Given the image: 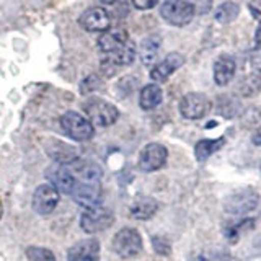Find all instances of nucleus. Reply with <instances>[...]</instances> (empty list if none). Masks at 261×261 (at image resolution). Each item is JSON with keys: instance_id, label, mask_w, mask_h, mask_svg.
<instances>
[{"instance_id": "obj_31", "label": "nucleus", "mask_w": 261, "mask_h": 261, "mask_svg": "<svg viewBox=\"0 0 261 261\" xmlns=\"http://www.w3.org/2000/svg\"><path fill=\"white\" fill-rule=\"evenodd\" d=\"M130 2H133V5L137 10H150V8H153L160 0H130Z\"/></svg>"}, {"instance_id": "obj_35", "label": "nucleus", "mask_w": 261, "mask_h": 261, "mask_svg": "<svg viewBox=\"0 0 261 261\" xmlns=\"http://www.w3.org/2000/svg\"><path fill=\"white\" fill-rule=\"evenodd\" d=\"M253 142H255L256 145H261V130H258V133L253 136Z\"/></svg>"}, {"instance_id": "obj_29", "label": "nucleus", "mask_w": 261, "mask_h": 261, "mask_svg": "<svg viewBox=\"0 0 261 261\" xmlns=\"http://www.w3.org/2000/svg\"><path fill=\"white\" fill-rule=\"evenodd\" d=\"M230 256L225 250H209L199 253L198 261H228Z\"/></svg>"}, {"instance_id": "obj_16", "label": "nucleus", "mask_w": 261, "mask_h": 261, "mask_svg": "<svg viewBox=\"0 0 261 261\" xmlns=\"http://www.w3.org/2000/svg\"><path fill=\"white\" fill-rule=\"evenodd\" d=\"M73 171L75 178H79V183H90V185H100L103 178V168L93 160H77L73 163Z\"/></svg>"}, {"instance_id": "obj_25", "label": "nucleus", "mask_w": 261, "mask_h": 261, "mask_svg": "<svg viewBox=\"0 0 261 261\" xmlns=\"http://www.w3.org/2000/svg\"><path fill=\"white\" fill-rule=\"evenodd\" d=\"M239 13H240V7L235 2H224L217 7V10L214 13V18L219 23L227 24V23H232L237 16H239Z\"/></svg>"}, {"instance_id": "obj_26", "label": "nucleus", "mask_w": 261, "mask_h": 261, "mask_svg": "<svg viewBox=\"0 0 261 261\" xmlns=\"http://www.w3.org/2000/svg\"><path fill=\"white\" fill-rule=\"evenodd\" d=\"M217 113L225 118H233L240 113V103L233 96H222L219 98L217 103Z\"/></svg>"}, {"instance_id": "obj_36", "label": "nucleus", "mask_w": 261, "mask_h": 261, "mask_svg": "<svg viewBox=\"0 0 261 261\" xmlns=\"http://www.w3.org/2000/svg\"><path fill=\"white\" fill-rule=\"evenodd\" d=\"M101 2H103L105 5H113V4H116L118 0H101Z\"/></svg>"}, {"instance_id": "obj_28", "label": "nucleus", "mask_w": 261, "mask_h": 261, "mask_svg": "<svg viewBox=\"0 0 261 261\" xmlns=\"http://www.w3.org/2000/svg\"><path fill=\"white\" fill-rule=\"evenodd\" d=\"M27 258L30 261H56L54 253L44 247H28Z\"/></svg>"}, {"instance_id": "obj_13", "label": "nucleus", "mask_w": 261, "mask_h": 261, "mask_svg": "<svg viewBox=\"0 0 261 261\" xmlns=\"http://www.w3.org/2000/svg\"><path fill=\"white\" fill-rule=\"evenodd\" d=\"M100 242L96 239H85L69 248L67 261H98L100 259Z\"/></svg>"}, {"instance_id": "obj_18", "label": "nucleus", "mask_w": 261, "mask_h": 261, "mask_svg": "<svg viewBox=\"0 0 261 261\" xmlns=\"http://www.w3.org/2000/svg\"><path fill=\"white\" fill-rule=\"evenodd\" d=\"M73 199H75L80 206H84L85 209L88 207H95V206H100L98 201H100V196H101V188L100 185H90V183H79L75 190L72 193Z\"/></svg>"}, {"instance_id": "obj_12", "label": "nucleus", "mask_w": 261, "mask_h": 261, "mask_svg": "<svg viewBox=\"0 0 261 261\" xmlns=\"http://www.w3.org/2000/svg\"><path fill=\"white\" fill-rule=\"evenodd\" d=\"M46 153L59 165H73L79 160V150L70 144H65L57 139H49L44 147Z\"/></svg>"}, {"instance_id": "obj_21", "label": "nucleus", "mask_w": 261, "mask_h": 261, "mask_svg": "<svg viewBox=\"0 0 261 261\" xmlns=\"http://www.w3.org/2000/svg\"><path fill=\"white\" fill-rule=\"evenodd\" d=\"M162 100H163V92L157 84L145 85L141 90V93H139V106L144 111L155 110L162 103Z\"/></svg>"}, {"instance_id": "obj_6", "label": "nucleus", "mask_w": 261, "mask_h": 261, "mask_svg": "<svg viewBox=\"0 0 261 261\" xmlns=\"http://www.w3.org/2000/svg\"><path fill=\"white\" fill-rule=\"evenodd\" d=\"M258 201L259 196L253 188H242V190H237L228 196L224 209L232 216H243L255 209L258 206Z\"/></svg>"}, {"instance_id": "obj_24", "label": "nucleus", "mask_w": 261, "mask_h": 261, "mask_svg": "<svg viewBox=\"0 0 261 261\" xmlns=\"http://www.w3.org/2000/svg\"><path fill=\"white\" fill-rule=\"evenodd\" d=\"M261 92V75L250 73L245 75L239 84V93L242 96H255Z\"/></svg>"}, {"instance_id": "obj_33", "label": "nucleus", "mask_w": 261, "mask_h": 261, "mask_svg": "<svg viewBox=\"0 0 261 261\" xmlns=\"http://www.w3.org/2000/svg\"><path fill=\"white\" fill-rule=\"evenodd\" d=\"M248 8H250V12L253 15V18L261 21V0H250Z\"/></svg>"}, {"instance_id": "obj_14", "label": "nucleus", "mask_w": 261, "mask_h": 261, "mask_svg": "<svg viewBox=\"0 0 261 261\" xmlns=\"http://www.w3.org/2000/svg\"><path fill=\"white\" fill-rule=\"evenodd\" d=\"M129 41V35L124 28H110L101 33L98 39V47L105 56H110L116 53L119 47H122Z\"/></svg>"}, {"instance_id": "obj_15", "label": "nucleus", "mask_w": 261, "mask_h": 261, "mask_svg": "<svg viewBox=\"0 0 261 261\" xmlns=\"http://www.w3.org/2000/svg\"><path fill=\"white\" fill-rule=\"evenodd\" d=\"M185 64V57L179 53H170L165 59L159 62L157 65H153V69L150 70V79L157 84L167 82L168 77L173 73L176 69H179Z\"/></svg>"}, {"instance_id": "obj_23", "label": "nucleus", "mask_w": 261, "mask_h": 261, "mask_svg": "<svg viewBox=\"0 0 261 261\" xmlns=\"http://www.w3.org/2000/svg\"><path fill=\"white\" fill-rule=\"evenodd\" d=\"M159 49H160V38L159 36H147L142 43L141 49H139V54H141V61L145 65H152L159 56Z\"/></svg>"}, {"instance_id": "obj_30", "label": "nucleus", "mask_w": 261, "mask_h": 261, "mask_svg": "<svg viewBox=\"0 0 261 261\" xmlns=\"http://www.w3.org/2000/svg\"><path fill=\"white\" fill-rule=\"evenodd\" d=\"M152 247L155 251L159 253V255H168L170 250H171L170 242L165 239V237H159V235H155L152 239Z\"/></svg>"}, {"instance_id": "obj_1", "label": "nucleus", "mask_w": 261, "mask_h": 261, "mask_svg": "<svg viewBox=\"0 0 261 261\" xmlns=\"http://www.w3.org/2000/svg\"><path fill=\"white\" fill-rule=\"evenodd\" d=\"M84 111L87 114V119L92 122L93 126L98 127H108L118 121L119 111L113 103L103 100V98L92 96L84 103Z\"/></svg>"}, {"instance_id": "obj_11", "label": "nucleus", "mask_w": 261, "mask_h": 261, "mask_svg": "<svg viewBox=\"0 0 261 261\" xmlns=\"http://www.w3.org/2000/svg\"><path fill=\"white\" fill-rule=\"evenodd\" d=\"M79 24L88 33H105L111 28V15L103 7H92L80 15Z\"/></svg>"}, {"instance_id": "obj_27", "label": "nucleus", "mask_w": 261, "mask_h": 261, "mask_svg": "<svg viewBox=\"0 0 261 261\" xmlns=\"http://www.w3.org/2000/svg\"><path fill=\"white\" fill-rule=\"evenodd\" d=\"M253 225H255V220L253 219H245L242 220L240 224H235V225H228L225 228V235H227V239L230 240L232 243H235L237 240H239V237L242 232H247V230H251Z\"/></svg>"}, {"instance_id": "obj_7", "label": "nucleus", "mask_w": 261, "mask_h": 261, "mask_svg": "<svg viewBox=\"0 0 261 261\" xmlns=\"http://www.w3.org/2000/svg\"><path fill=\"white\" fill-rule=\"evenodd\" d=\"M167 157H168L167 147H163L159 142H152L147 144L141 150V153H139L137 165L145 173H152V171H157L165 165Z\"/></svg>"}, {"instance_id": "obj_34", "label": "nucleus", "mask_w": 261, "mask_h": 261, "mask_svg": "<svg viewBox=\"0 0 261 261\" xmlns=\"http://www.w3.org/2000/svg\"><path fill=\"white\" fill-rule=\"evenodd\" d=\"M255 39H256V46L261 47V27L256 30V35H255Z\"/></svg>"}, {"instance_id": "obj_20", "label": "nucleus", "mask_w": 261, "mask_h": 261, "mask_svg": "<svg viewBox=\"0 0 261 261\" xmlns=\"http://www.w3.org/2000/svg\"><path fill=\"white\" fill-rule=\"evenodd\" d=\"M159 211V202L157 199L150 198V196H139L130 204V217L136 220H149L155 216V212Z\"/></svg>"}, {"instance_id": "obj_19", "label": "nucleus", "mask_w": 261, "mask_h": 261, "mask_svg": "<svg viewBox=\"0 0 261 261\" xmlns=\"http://www.w3.org/2000/svg\"><path fill=\"white\" fill-rule=\"evenodd\" d=\"M235 70H237V64L235 59L230 56H220L214 64V80L219 87H225L232 82L235 77Z\"/></svg>"}, {"instance_id": "obj_22", "label": "nucleus", "mask_w": 261, "mask_h": 261, "mask_svg": "<svg viewBox=\"0 0 261 261\" xmlns=\"http://www.w3.org/2000/svg\"><path fill=\"white\" fill-rule=\"evenodd\" d=\"M225 144V139L224 137H219V139H202L194 147V155H196V160L204 162L207 160L212 153H216L219 149H222V145Z\"/></svg>"}, {"instance_id": "obj_9", "label": "nucleus", "mask_w": 261, "mask_h": 261, "mask_svg": "<svg viewBox=\"0 0 261 261\" xmlns=\"http://www.w3.org/2000/svg\"><path fill=\"white\" fill-rule=\"evenodd\" d=\"M211 111V100L202 93H188L179 101V113L186 119H201Z\"/></svg>"}, {"instance_id": "obj_4", "label": "nucleus", "mask_w": 261, "mask_h": 261, "mask_svg": "<svg viewBox=\"0 0 261 261\" xmlns=\"http://www.w3.org/2000/svg\"><path fill=\"white\" fill-rule=\"evenodd\" d=\"M111 247H113V251L116 253L119 258H124V259L134 258L142 250V237L136 228L124 227V228H121L119 232H116Z\"/></svg>"}, {"instance_id": "obj_10", "label": "nucleus", "mask_w": 261, "mask_h": 261, "mask_svg": "<svg viewBox=\"0 0 261 261\" xmlns=\"http://www.w3.org/2000/svg\"><path fill=\"white\" fill-rule=\"evenodd\" d=\"M61 199L59 191L56 190L53 185H39L36 188L35 194H33V209L38 212L39 216H47L54 212Z\"/></svg>"}, {"instance_id": "obj_8", "label": "nucleus", "mask_w": 261, "mask_h": 261, "mask_svg": "<svg viewBox=\"0 0 261 261\" xmlns=\"http://www.w3.org/2000/svg\"><path fill=\"white\" fill-rule=\"evenodd\" d=\"M46 178L49 185H53L59 191V194H72L77 186L75 175L67 167L59 165V163H54V165L46 168Z\"/></svg>"}, {"instance_id": "obj_17", "label": "nucleus", "mask_w": 261, "mask_h": 261, "mask_svg": "<svg viewBox=\"0 0 261 261\" xmlns=\"http://www.w3.org/2000/svg\"><path fill=\"white\" fill-rule=\"evenodd\" d=\"M136 54H137V49L134 41H127V43L119 47L116 53H113L110 56H105L103 59V67L105 69H113V67H121V65H130L136 59ZM114 72V69H113Z\"/></svg>"}, {"instance_id": "obj_5", "label": "nucleus", "mask_w": 261, "mask_h": 261, "mask_svg": "<svg viewBox=\"0 0 261 261\" xmlns=\"http://www.w3.org/2000/svg\"><path fill=\"white\" fill-rule=\"evenodd\" d=\"M113 222H114L113 211L103 206L88 207L84 211V214L80 217V227H82V230L87 233L103 232L106 228H110Z\"/></svg>"}, {"instance_id": "obj_37", "label": "nucleus", "mask_w": 261, "mask_h": 261, "mask_svg": "<svg viewBox=\"0 0 261 261\" xmlns=\"http://www.w3.org/2000/svg\"><path fill=\"white\" fill-rule=\"evenodd\" d=\"M259 170H261V163H259Z\"/></svg>"}, {"instance_id": "obj_32", "label": "nucleus", "mask_w": 261, "mask_h": 261, "mask_svg": "<svg viewBox=\"0 0 261 261\" xmlns=\"http://www.w3.org/2000/svg\"><path fill=\"white\" fill-rule=\"evenodd\" d=\"M250 64L256 72H261V47H256L250 54Z\"/></svg>"}, {"instance_id": "obj_2", "label": "nucleus", "mask_w": 261, "mask_h": 261, "mask_svg": "<svg viewBox=\"0 0 261 261\" xmlns=\"http://www.w3.org/2000/svg\"><path fill=\"white\" fill-rule=\"evenodd\" d=\"M61 127L65 136H69L73 141L85 142L90 141L95 134V127L84 114L77 111H67L61 116Z\"/></svg>"}, {"instance_id": "obj_3", "label": "nucleus", "mask_w": 261, "mask_h": 261, "mask_svg": "<svg viewBox=\"0 0 261 261\" xmlns=\"http://www.w3.org/2000/svg\"><path fill=\"white\" fill-rule=\"evenodd\" d=\"M160 15L167 23L181 28L193 21L196 10L194 5L188 0H165L160 7Z\"/></svg>"}]
</instances>
